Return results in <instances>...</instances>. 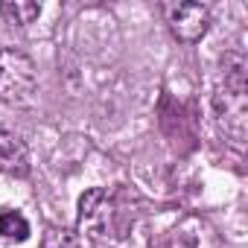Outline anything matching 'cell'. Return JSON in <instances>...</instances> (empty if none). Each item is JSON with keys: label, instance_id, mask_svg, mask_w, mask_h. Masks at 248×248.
<instances>
[{"label": "cell", "instance_id": "1", "mask_svg": "<svg viewBox=\"0 0 248 248\" xmlns=\"http://www.w3.org/2000/svg\"><path fill=\"white\" fill-rule=\"evenodd\" d=\"M35 88V62L15 50L0 47V99L3 102H21Z\"/></svg>", "mask_w": 248, "mask_h": 248}, {"label": "cell", "instance_id": "2", "mask_svg": "<svg viewBox=\"0 0 248 248\" xmlns=\"http://www.w3.org/2000/svg\"><path fill=\"white\" fill-rule=\"evenodd\" d=\"M167 21H170V32L178 41L196 44L210 27V9L204 3H172L167 6Z\"/></svg>", "mask_w": 248, "mask_h": 248}, {"label": "cell", "instance_id": "3", "mask_svg": "<svg viewBox=\"0 0 248 248\" xmlns=\"http://www.w3.org/2000/svg\"><path fill=\"white\" fill-rule=\"evenodd\" d=\"M111 216H114V204L105 190L93 187L79 199V231L88 233L91 239H99L111 231Z\"/></svg>", "mask_w": 248, "mask_h": 248}, {"label": "cell", "instance_id": "4", "mask_svg": "<svg viewBox=\"0 0 248 248\" xmlns=\"http://www.w3.org/2000/svg\"><path fill=\"white\" fill-rule=\"evenodd\" d=\"M0 172L15 175V178H27L32 172L27 143L15 132H6V129H0Z\"/></svg>", "mask_w": 248, "mask_h": 248}, {"label": "cell", "instance_id": "5", "mask_svg": "<svg viewBox=\"0 0 248 248\" xmlns=\"http://www.w3.org/2000/svg\"><path fill=\"white\" fill-rule=\"evenodd\" d=\"M0 15L15 27H27L41 15V3H35V0H0Z\"/></svg>", "mask_w": 248, "mask_h": 248}, {"label": "cell", "instance_id": "6", "mask_svg": "<svg viewBox=\"0 0 248 248\" xmlns=\"http://www.w3.org/2000/svg\"><path fill=\"white\" fill-rule=\"evenodd\" d=\"M0 236L6 239H15V242H24L30 236V222L24 213L18 210H3L0 213Z\"/></svg>", "mask_w": 248, "mask_h": 248}]
</instances>
